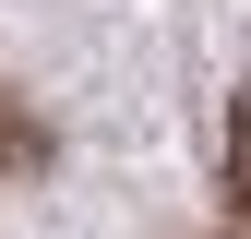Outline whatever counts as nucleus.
Instances as JSON below:
<instances>
[{
  "label": "nucleus",
  "mask_w": 251,
  "mask_h": 239,
  "mask_svg": "<svg viewBox=\"0 0 251 239\" xmlns=\"http://www.w3.org/2000/svg\"><path fill=\"white\" fill-rule=\"evenodd\" d=\"M36 167H48V120L24 96H0V179H36Z\"/></svg>",
  "instance_id": "obj_1"
},
{
  "label": "nucleus",
  "mask_w": 251,
  "mask_h": 239,
  "mask_svg": "<svg viewBox=\"0 0 251 239\" xmlns=\"http://www.w3.org/2000/svg\"><path fill=\"white\" fill-rule=\"evenodd\" d=\"M227 215H239V239H251V84L227 96Z\"/></svg>",
  "instance_id": "obj_2"
}]
</instances>
